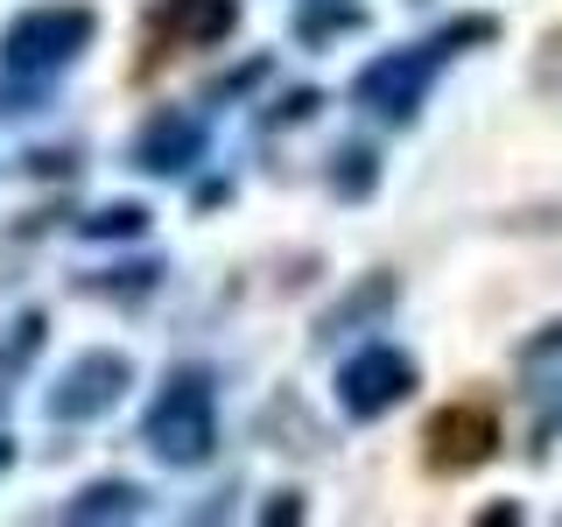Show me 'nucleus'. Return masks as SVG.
Here are the masks:
<instances>
[{"instance_id":"obj_1","label":"nucleus","mask_w":562,"mask_h":527,"mask_svg":"<svg viewBox=\"0 0 562 527\" xmlns=\"http://www.w3.org/2000/svg\"><path fill=\"white\" fill-rule=\"evenodd\" d=\"M140 444L162 457L169 471L211 464V450H218V394H211L204 366H176L162 380V394L148 401V415H140Z\"/></svg>"},{"instance_id":"obj_2","label":"nucleus","mask_w":562,"mask_h":527,"mask_svg":"<svg viewBox=\"0 0 562 527\" xmlns=\"http://www.w3.org/2000/svg\"><path fill=\"white\" fill-rule=\"evenodd\" d=\"M92 43H99V14L85 0H43V8H22L0 29V70L8 78H49L57 85Z\"/></svg>"},{"instance_id":"obj_3","label":"nucleus","mask_w":562,"mask_h":527,"mask_svg":"<svg viewBox=\"0 0 562 527\" xmlns=\"http://www.w3.org/2000/svg\"><path fill=\"white\" fill-rule=\"evenodd\" d=\"M127 386H134V359L113 351V345H92L49 380L43 415L49 422H99V415H113L120 401H127Z\"/></svg>"},{"instance_id":"obj_4","label":"nucleus","mask_w":562,"mask_h":527,"mask_svg":"<svg viewBox=\"0 0 562 527\" xmlns=\"http://www.w3.org/2000/svg\"><path fill=\"white\" fill-rule=\"evenodd\" d=\"M436 49L429 43H415V49H386V57H373L351 78V105L359 113H373L386 120V127H408V120L422 113V99H429V85H436Z\"/></svg>"},{"instance_id":"obj_5","label":"nucleus","mask_w":562,"mask_h":527,"mask_svg":"<svg viewBox=\"0 0 562 527\" xmlns=\"http://www.w3.org/2000/svg\"><path fill=\"white\" fill-rule=\"evenodd\" d=\"M492 457H499V408L492 401H450L422 429V464L436 479H464V471L492 464Z\"/></svg>"},{"instance_id":"obj_6","label":"nucleus","mask_w":562,"mask_h":527,"mask_svg":"<svg viewBox=\"0 0 562 527\" xmlns=\"http://www.w3.org/2000/svg\"><path fill=\"white\" fill-rule=\"evenodd\" d=\"M415 394V359L401 345H366L338 366V408L351 422H380Z\"/></svg>"},{"instance_id":"obj_7","label":"nucleus","mask_w":562,"mask_h":527,"mask_svg":"<svg viewBox=\"0 0 562 527\" xmlns=\"http://www.w3.org/2000/svg\"><path fill=\"white\" fill-rule=\"evenodd\" d=\"M140 29H148L140 70H155L162 49H218L225 35L239 29V0H148Z\"/></svg>"},{"instance_id":"obj_8","label":"nucleus","mask_w":562,"mask_h":527,"mask_svg":"<svg viewBox=\"0 0 562 527\" xmlns=\"http://www.w3.org/2000/svg\"><path fill=\"white\" fill-rule=\"evenodd\" d=\"M204 155H211V127L198 113H183V105H155L127 141V169L140 176H190Z\"/></svg>"},{"instance_id":"obj_9","label":"nucleus","mask_w":562,"mask_h":527,"mask_svg":"<svg viewBox=\"0 0 562 527\" xmlns=\"http://www.w3.org/2000/svg\"><path fill=\"white\" fill-rule=\"evenodd\" d=\"M401 303V281L373 268V274H359V289H345L338 303H330L324 316H316V338H338V330H359V324H380L386 310Z\"/></svg>"},{"instance_id":"obj_10","label":"nucleus","mask_w":562,"mask_h":527,"mask_svg":"<svg viewBox=\"0 0 562 527\" xmlns=\"http://www.w3.org/2000/svg\"><path fill=\"white\" fill-rule=\"evenodd\" d=\"M148 514V485H134V479H92V485H78L64 500V520L70 527H99V520H140Z\"/></svg>"},{"instance_id":"obj_11","label":"nucleus","mask_w":562,"mask_h":527,"mask_svg":"<svg viewBox=\"0 0 562 527\" xmlns=\"http://www.w3.org/2000/svg\"><path fill=\"white\" fill-rule=\"evenodd\" d=\"M359 29H366L359 0H310V8L295 14V43L303 49H324L330 35H359Z\"/></svg>"},{"instance_id":"obj_12","label":"nucleus","mask_w":562,"mask_h":527,"mask_svg":"<svg viewBox=\"0 0 562 527\" xmlns=\"http://www.w3.org/2000/svg\"><path fill=\"white\" fill-rule=\"evenodd\" d=\"M330 190H338L345 204H366L380 190V155L366 148V141H345V148L330 155Z\"/></svg>"},{"instance_id":"obj_13","label":"nucleus","mask_w":562,"mask_h":527,"mask_svg":"<svg viewBox=\"0 0 562 527\" xmlns=\"http://www.w3.org/2000/svg\"><path fill=\"white\" fill-rule=\"evenodd\" d=\"M35 351H43V310H22V316H14V330H8V345H0V408L14 401V380L29 373Z\"/></svg>"},{"instance_id":"obj_14","label":"nucleus","mask_w":562,"mask_h":527,"mask_svg":"<svg viewBox=\"0 0 562 527\" xmlns=\"http://www.w3.org/2000/svg\"><path fill=\"white\" fill-rule=\"evenodd\" d=\"M148 218H155L148 204L120 198V204H99V211H85V218H78V239H140V233H148Z\"/></svg>"},{"instance_id":"obj_15","label":"nucleus","mask_w":562,"mask_h":527,"mask_svg":"<svg viewBox=\"0 0 562 527\" xmlns=\"http://www.w3.org/2000/svg\"><path fill=\"white\" fill-rule=\"evenodd\" d=\"M162 281V260H127V268H105V274H85L78 289L85 295H120V303H140V295Z\"/></svg>"},{"instance_id":"obj_16","label":"nucleus","mask_w":562,"mask_h":527,"mask_svg":"<svg viewBox=\"0 0 562 527\" xmlns=\"http://www.w3.org/2000/svg\"><path fill=\"white\" fill-rule=\"evenodd\" d=\"M479 43H499V22H492V14H457V22H443L429 35L436 57H457V49H479Z\"/></svg>"},{"instance_id":"obj_17","label":"nucleus","mask_w":562,"mask_h":527,"mask_svg":"<svg viewBox=\"0 0 562 527\" xmlns=\"http://www.w3.org/2000/svg\"><path fill=\"white\" fill-rule=\"evenodd\" d=\"M316 105H324V92H316V85H295V92H281L268 113H260V127H303V120H316Z\"/></svg>"},{"instance_id":"obj_18","label":"nucleus","mask_w":562,"mask_h":527,"mask_svg":"<svg viewBox=\"0 0 562 527\" xmlns=\"http://www.w3.org/2000/svg\"><path fill=\"white\" fill-rule=\"evenodd\" d=\"M268 70H274L268 57H246L239 70H225V78H211V85H204V105H225V99H239V92H254V85H260V78H268Z\"/></svg>"},{"instance_id":"obj_19","label":"nucleus","mask_w":562,"mask_h":527,"mask_svg":"<svg viewBox=\"0 0 562 527\" xmlns=\"http://www.w3.org/2000/svg\"><path fill=\"white\" fill-rule=\"evenodd\" d=\"M43 99H49V78H8V85H0V120L43 113Z\"/></svg>"},{"instance_id":"obj_20","label":"nucleus","mask_w":562,"mask_h":527,"mask_svg":"<svg viewBox=\"0 0 562 527\" xmlns=\"http://www.w3.org/2000/svg\"><path fill=\"white\" fill-rule=\"evenodd\" d=\"M555 359H562V316H555V324H541L535 338L520 345V366H555Z\"/></svg>"},{"instance_id":"obj_21","label":"nucleus","mask_w":562,"mask_h":527,"mask_svg":"<svg viewBox=\"0 0 562 527\" xmlns=\"http://www.w3.org/2000/svg\"><path fill=\"white\" fill-rule=\"evenodd\" d=\"M260 520H268V527H281V520H303V500H295V492H274V500L260 506Z\"/></svg>"},{"instance_id":"obj_22","label":"nucleus","mask_w":562,"mask_h":527,"mask_svg":"<svg viewBox=\"0 0 562 527\" xmlns=\"http://www.w3.org/2000/svg\"><path fill=\"white\" fill-rule=\"evenodd\" d=\"M225 198H233V183H204V190H198V211H211V204H225Z\"/></svg>"},{"instance_id":"obj_23","label":"nucleus","mask_w":562,"mask_h":527,"mask_svg":"<svg viewBox=\"0 0 562 527\" xmlns=\"http://www.w3.org/2000/svg\"><path fill=\"white\" fill-rule=\"evenodd\" d=\"M555 429H562V394H555V415H549V422H541V444H549V436H555Z\"/></svg>"},{"instance_id":"obj_24","label":"nucleus","mask_w":562,"mask_h":527,"mask_svg":"<svg viewBox=\"0 0 562 527\" xmlns=\"http://www.w3.org/2000/svg\"><path fill=\"white\" fill-rule=\"evenodd\" d=\"M8 464H14V436L0 429V471H8Z\"/></svg>"}]
</instances>
